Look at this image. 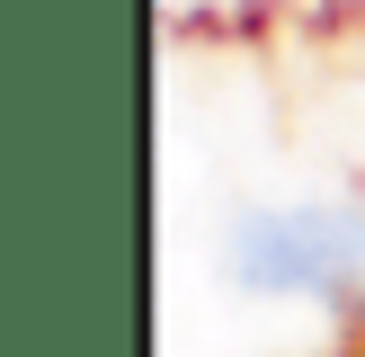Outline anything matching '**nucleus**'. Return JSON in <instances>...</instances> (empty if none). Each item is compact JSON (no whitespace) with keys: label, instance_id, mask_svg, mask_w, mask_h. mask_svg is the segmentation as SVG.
<instances>
[{"label":"nucleus","instance_id":"f257e3e1","mask_svg":"<svg viewBox=\"0 0 365 357\" xmlns=\"http://www.w3.org/2000/svg\"><path fill=\"white\" fill-rule=\"evenodd\" d=\"M232 268H241L259 295H303V286H339L365 268V214L348 206H303V214H250L241 241H232Z\"/></svg>","mask_w":365,"mask_h":357}]
</instances>
